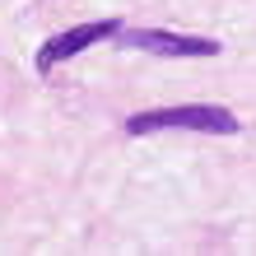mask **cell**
I'll return each instance as SVG.
<instances>
[{
  "label": "cell",
  "instance_id": "obj_1",
  "mask_svg": "<svg viewBox=\"0 0 256 256\" xmlns=\"http://www.w3.org/2000/svg\"><path fill=\"white\" fill-rule=\"evenodd\" d=\"M149 130H205V135H238L242 122L219 108V102H182V108H158V112H135L126 116V135Z\"/></svg>",
  "mask_w": 256,
  "mask_h": 256
},
{
  "label": "cell",
  "instance_id": "obj_2",
  "mask_svg": "<svg viewBox=\"0 0 256 256\" xmlns=\"http://www.w3.org/2000/svg\"><path fill=\"white\" fill-rule=\"evenodd\" d=\"M116 33H122V24H116V19H94V24H74V28H66V33L47 38V42L38 47V74H52L61 61H70V56H80L84 47L108 42V38H116Z\"/></svg>",
  "mask_w": 256,
  "mask_h": 256
},
{
  "label": "cell",
  "instance_id": "obj_3",
  "mask_svg": "<svg viewBox=\"0 0 256 256\" xmlns=\"http://www.w3.org/2000/svg\"><path fill=\"white\" fill-rule=\"evenodd\" d=\"M122 47L135 52H154V56H219L224 47L214 38H186V33H168V28H122Z\"/></svg>",
  "mask_w": 256,
  "mask_h": 256
}]
</instances>
